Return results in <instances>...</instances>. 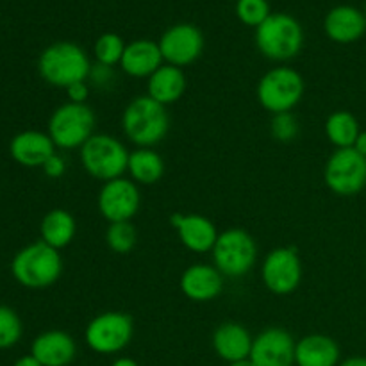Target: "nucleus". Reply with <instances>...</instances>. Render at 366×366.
<instances>
[{"mask_svg": "<svg viewBox=\"0 0 366 366\" xmlns=\"http://www.w3.org/2000/svg\"><path fill=\"white\" fill-rule=\"evenodd\" d=\"M122 129L138 149H152L167 138L170 131V117L167 106L156 102L149 95L132 99L122 114Z\"/></svg>", "mask_w": 366, "mask_h": 366, "instance_id": "obj_1", "label": "nucleus"}, {"mask_svg": "<svg viewBox=\"0 0 366 366\" xmlns=\"http://www.w3.org/2000/svg\"><path fill=\"white\" fill-rule=\"evenodd\" d=\"M43 81L66 89L75 82L88 81L92 61L81 45L74 41H56L46 46L38 59Z\"/></svg>", "mask_w": 366, "mask_h": 366, "instance_id": "obj_2", "label": "nucleus"}, {"mask_svg": "<svg viewBox=\"0 0 366 366\" xmlns=\"http://www.w3.org/2000/svg\"><path fill=\"white\" fill-rule=\"evenodd\" d=\"M11 274L24 288L43 290L56 285L63 274V259L59 250L36 242L24 247L11 263Z\"/></svg>", "mask_w": 366, "mask_h": 366, "instance_id": "obj_3", "label": "nucleus"}, {"mask_svg": "<svg viewBox=\"0 0 366 366\" xmlns=\"http://www.w3.org/2000/svg\"><path fill=\"white\" fill-rule=\"evenodd\" d=\"M256 45L270 61H290L299 56L304 45V31L295 16L288 13H272L256 29Z\"/></svg>", "mask_w": 366, "mask_h": 366, "instance_id": "obj_4", "label": "nucleus"}, {"mask_svg": "<svg viewBox=\"0 0 366 366\" xmlns=\"http://www.w3.org/2000/svg\"><path fill=\"white\" fill-rule=\"evenodd\" d=\"M129 150L120 139L109 134H93L81 149V163L92 177L113 181L127 172Z\"/></svg>", "mask_w": 366, "mask_h": 366, "instance_id": "obj_5", "label": "nucleus"}, {"mask_svg": "<svg viewBox=\"0 0 366 366\" xmlns=\"http://www.w3.org/2000/svg\"><path fill=\"white\" fill-rule=\"evenodd\" d=\"M97 118L88 104L66 102L57 107L49 120V136L57 149H82L93 136Z\"/></svg>", "mask_w": 366, "mask_h": 366, "instance_id": "obj_6", "label": "nucleus"}, {"mask_svg": "<svg viewBox=\"0 0 366 366\" xmlns=\"http://www.w3.org/2000/svg\"><path fill=\"white\" fill-rule=\"evenodd\" d=\"M211 254L213 264L224 277H243L256 264L257 245L249 232L232 227L218 234Z\"/></svg>", "mask_w": 366, "mask_h": 366, "instance_id": "obj_7", "label": "nucleus"}, {"mask_svg": "<svg viewBox=\"0 0 366 366\" xmlns=\"http://www.w3.org/2000/svg\"><path fill=\"white\" fill-rule=\"evenodd\" d=\"M257 100L268 113H292L302 100L304 79L290 66H275L261 77L257 84Z\"/></svg>", "mask_w": 366, "mask_h": 366, "instance_id": "obj_8", "label": "nucleus"}, {"mask_svg": "<svg viewBox=\"0 0 366 366\" xmlns=\"http://www.w3.org/2000/svg\"><path fill=\"white\" fill-rule=\"evenodd\" d=\"M134 335L132 318L124 311H106L86 325V345L97 354H118L131 343Z\"/></svg>", "mask_w": 366, "mask_h": 366, "instance_id": "obj_9", "label": "nucleus"}, {"mask_svg": "<svg viewBox=\"0 0 366 366\" xmlns=\"http://www.w3.org/2000/svg\"><path fill=\"white\" fill-rule=\"evenodd\" d=\"M324 181L336 195H357L366 188V157L354 149H336L325 163Z\"/></svg>", "mask_w": 366, "mask_h": 366, "instance_id": "obj_10", "label": "nucleus"}, {"mask_svg": "<svg viewBox=\"0 0 366 366\" xmlns=\"http://www.w3.org/2000/svg\"><path fill=\"white\" fill-rule=\"evenodd\" d=\"M261 281L274 295H290L302 281V263L293 247H279L267 254L261 267Z\"/></svg>", "mask_w": 366, "mask_h": 366, "instance_id": "obj_11", "label": "nucleus"}, {"mask_svg": "<svg viewBox=\"0 0 366 366\" xmlns=\"http://www.w3.org/2000/svg\"><path fill=\"white\" fill-rule=\"evenodd\" d=\"M99 211L109 224L131 222L142 206V193L131 179L118 177L104 182L99 192Z\"/></svg>", "mask_w": 366, "mask_h": 366, "instance_id": "obj_12", "label": "nucleus"}, {"mask_svg": "<svg viewBox=\"0 0 366 366\" xmlns=\"http://www.w3.org/2000/svg\"><path fill=\"white\" fill-rule=\"evenodd\" d=\"M163 61L172 66L184 68L195 63L204 52V34L193 24H175L159 38Z\"/></svg>", "mask_w": 366, "mask_h": 366, "instance_id": "obj_13", "label": "nucleus"}, {"mask_svg": "<svg viewBox=\"0 0 366 366\" xmlns=\"http://www.w3.org/2000/svg\"><path fill=\"white\" fill-rule=\"evenodd\" d=\"M297 342L281 327H268L254 338L250 357L256 366H293Z\"/></svg>", "mask_w": 366, "mask_h": 366, "instance_id": "obj_14", "label": "nucleus"}, {"mask_svg": "<svg viewBox=\"0 0 366 366\" xmlns=\"http://www.w3.org/2000/svg\"><path fill=\"white\" fill-rule=\"evenodd\" d=\"M170 224L177 231L182 245L195 254H206L214 249L218 234L217 225L202 214H184L174 213L170 217Z\"/></svg>", "mask_w": 366, "mask_h": 366, "instance_id": "obj_15", "label": "nucleus"}, {"mask_svg": "<svg viewBox=\"0 0 366 366\" xmlns=\"http://www.w3.org/2000/svg\"><path fill=\"white\" fill-rule=\"evenodd\" d=\"M179 285L193 302H211L224 292V275L214 264L195 263L182 272Z\"/></svg>", "mask_w": 366, "mask_h": 366, "instance_id": "obj_16", "label": "nucleus"}, {"mask_svg": "<svg viewBox=\"0 0 366 366\" xmlns=\"http://www.w3.org/2000/svg\"><path fill=\"white\" fill-rule=\"evenodd\" d=\"M324 31L331 41L340 45L356 43L366 32V14L349 4L336 6L325 14Z\"/></svg>", "mask_w": 366, "mask_h": 366, "instance_id": "obj_17", "label": "nucleus"}, {"mask_svg": "<svg viewBox=\"0 0 366 366\" xmlns=\"http://www.w3.org/2000/svg\"><path fill=\"white\" fill-rule=\"evenodd\" d=\"M164 64L159 43L152 39H134L125 46L120 68L134 79H149L156 70Z\"/></svg>", "mask_w": 366, "mask_h": 366, "instance_id": "obj_18", "label": "nucleus"}, {"mask_svg": "<svg viewBox=\"0 0 366 366\" xmlns=\"http://www.w3.org/2000/svg\"><path fill=\"white\" fill-rule=\"evenodd\" d=\"M11 157L21 167L36 168L43 167L49 157L56 154V145L52 138L39 131H24L11 139Z\"/></svg>", "mask_w": 366, "mask_h": 366, "instance_id": "obj_19", "label": "nucleus"}, {"mask_svg": "<svg viewBox=\"0 0 366 366\" xmlns=\"http://www.w3.org/2000/svg\"><path fill=\"white\" fill-rule=\"evenodd\" d=\"M31 354L43 366H68L75 360V340L64 331L41 332L32 342Z\"/></svg>", "mask_w": 366, "mask_h": 366, "instance_id": "obj_20", "label": "nucleus"}, {"mask_svg": "<svg viewBox=\"0 0 366 366\" xmlns=\"http://www.w3.org/2000/svg\"><path fill=\"white\" fill-rule=\"evenodd\" d=\"M254 338L247 327L238 322H225L213 332V349L220 360L227 363L249 360Z\"/></svg>", "mask_w": 366, "mask_h": 366, "instance_id": "obj_21", "label": "nucleus"}, {"mask_svg": "<svg viewBox=\"0 0 366 366\" xmlns=\"http://www.w3.org/2000/svg\"><path fill=\"white\" fill-rule=\"evenodd\" d=\"M342 350L336 340L325 335H307L297 342V366H338Z\"/></svg>", "mask_w": 366, "mask_h": 366, "instance_id": "obj_22", "label": "nucleus"}, {"mask_svg": "<svg viewBox=\"0 0 366 366\" xmlns=\"http://www.w3.org/2000/svg\"><path fill=\"white\" fill-rule=\"evenodd\" d=\"M186 92V75L182 68L172 66L164 63L159 70L154 71L149 77L147 95L156 102L168 106L182 99Z\"/></svg>", "mask_w": 366, "mask_h": 366, "instance_id": "obj_23", "label": "nucleus"}, {"mask_svg": "<svg viewBox=\"0 0 366 366\" xmlns=\"http://www.w3.org/2000/svg\"><path fill=\"white\" fill-rule=\"evenodd\" d=\"M77 224L71 213L66 209H52L43 217L39 232H41V242L54 249L61 250L70 245L75 238Z\"/></svg>", "mask_w": 366, "mask_h": 366, "instance_id": "obj_24", "label": "nucleus"}, {"mask_svg": "<svg viewBox=\"0 0 366 366\" xmlns=\"http://www.w3.org/2000/svg\"><path fill=\"white\" fill-rule=\"evenodd\" d=\"M127 172L136 184H156L164 175V161L154 149H136L129 154Z\"/></svg>", "mask_w": 366, "mask_h": 366, "instance_id": "obj_25", "label": "nucleus"}, {"mask_svg": "<svg viewBox=\"0 0 366 366\" xmlns=\"http://www.w3.org/2000/svg\"><path fill=\"white\" fill-rule=\"evenodd\" d=\"M361 127L350 111H335L325 122V136L336 149H352Z\"/></svg>", "mask_w": 366, "mask_h": 366, "instance_id": "obj_26", "label": "nucleus"}, {"mask_svg": "<svg viewBox=\"0 0 366 366\" xmlns=\"http://www.w3.org/2000/svg\"><path fill=\"white\" fill-rule=\"evenodd\" d=\"M125 46H127V43L124 41L122 36L114 34V32H104L102 36L97 38L95 45H93V56L99 64L113 68L114 64H120Z\"/></svg>", "mask_w": 366, "mask_h": 366, "instance_id": "obj_27", "label": "nucleus"}, {"mask_svg": "<svg viewBox=\"0 0 366 366\" xmlns=\"http://www.w3.org/2000/svg\"><path fill=\"white\" fill-rule=\"evenodd\" d=\"M138 243V231L132 222L109 224L106 231V245L117 254H129Z\"/></svg>", "mask_w": 366, "mask_h": 366, "instance_id": "obj_28", "label": "nucleus"}, {"mask_svg": "<svg viewBox=\"0 0 366 366\" xmlns=\"http://www.w3.org/2000/svg\"><path fill=\"white\" fill-rule=\"evenodd\" d=\"M270 14L268 0H236V16L249 27L257 29Z\"/></svg>", "mask_w": 366, "mask_h": 366, "instance_id": "obj_29", "label": "nucleus"}, {"mask_svg": "<svg viewBox=\"0 0 366 366\" xmlns=\"http://www.w3.org/2000/svg\"><path fill=\"white\" fill-rule=\"evenodd\" d=\"M21 320L16 311L0 306V349H11L21 338Z\"/></svg>", "mask_w": 366, "mask_h": 366, "instance_id": "obj_30", "label": "nucleus"}, {"mask_svg": "<svg viewBox=\"0 0 366 366\" xmlns=\"http://www.w3.org/2000/svg\"><path fill=\"white\" fill-rule=\"evenodd\" d=\"M272 136L281 143H292L299 136V122L293 113L274 114L270 124Z\"/></svg>", "mask_w": 366, "mask_h": 366, "instance_id": "obj_31", "label": "nucleus"}, {"mask_svg": "<svg viewBox=\"0 0 366 366\" xmlns=\"http://www.w3.org/2000/svg\"><path fill=\"white\" fill-rule=\"evenodd\" d=\"M114 79V70L111 66H106V64H92V71H89L88 81L93 82L95 86H107L111 84V81Z\"/></svg>", "mask_w": 366, "mask_h": 366, "instance_id": "obj_32", "label": "nucleus"}, {"mask_svg": "<svg viewBox=\"0 0 366 366\" xmlns=\"http://www.w3.org/2000/svg\"><path fill=\"white\" fill-rule=\"evenodd\" d=\"M41 168H43V172H45L46 177L59 179V177H63L64 172H66V161H64L61 156H57V154H54L52 157H49V159H46V163L43 164Z\"/></svg>", "mask_w": 366, "mask_h": 366, "instance_id": "obj_33", "label": "nucleus"}, {"mask_svg": "<svg viewBox=\"0 0 366 366\" xmlns=\"http://www.w3.org/2000/svg\"><path fill=\"white\" fill-rule=\"evenodd\" d=\"M66 95H68V102H75V104H86V99L89 95V84L88 81H81V82H75V84L68 86L66 89Z\"/></svg>", "mask_w": 366, "mask_h": 366, "instance_id": "obj_34", "label": "nucleus"}, {"mask_svg": "<svg viewBox=\"0 0 366 366\" xmlns=\"http://www.w3.org/2000/svg\"><path fill=\"white\" fill-rule=\"evenodd\" d=\"M352 149L356 150L357 154H361V156L366 157V131L360 132V136H357V139H356V143H354Z\"/></svg>", "mask_w": 366, "mask_h": 366, "instance_id": "obj_35", "label": "nucleus"}, {"mask_svg": "<svg viewBox=\"0 0 366 366\" xmlns=\"http://www.w3.org/2000/svg\"><path fill=\"white\" fill-rule=\"evenodd\" d=\"M13 366H43L41 363H39L38 360H36L34 356H24V357H20V360L16 361V363H14Z\"/></svg>", "mask_w": 366, "mask_h": 366, "instance_id": "obj_36", "label": "nucleus"}, {"mask_svg": "<svg viewBox=\"0 0 366 366\" xmlns=\"http://www.w3.org/2000/svg\"><path fill=\"white\" fill-rule=\"evenodd\" d=\"M338 366H366V357H363V356L349 357V360L342 361Z\"/></svg>", "mask_w": 366, "mask_h": 366, "instance_id": "obj_37", "label": "nucleus"}, {"mask_svg": "<svg viewBox=\"0 0 366 366\" xmlns=\"http://www.w3.org/2000/svg\"><path fill=\"white\" fill-rule=\"evenodd\" d=\"M111 366H139V365L136 363L134 360H131V357H118V360Z\"/></svg>", "mask_w": 366, "mask_h": 366, "instance_id": "obj_38", "label": "nucleus"}, {"mask_svg": "<svg viewBox=\"0 0 366 366\" xmlns=\"http://www.w3.org/2000/svg\"><path fill=\"white\" fill-rule=\"evenodd\" d=\"M229 366H256L250 360H243V361H236V363H229Z\"/></svg>", "mask_w": 366, "mask_h": 366, "instance_id": "obj_39", "label": "nucleus"}, {"mask_svg": "<svg viewBox=\"0 0 366 366\" xmlns=\"http://www.w3.org/2000/svg\"><path fill=\"white\" fill-rule=\"evenodd\" d=\"M365 267H366V257H365Z\"/></svg>", "mask_w": 366, "mask_h": 366, "instance_id": "obj_40", "label": "nucleus"}, {"mask_svg": "<svg viewBox=\"0 0 366 366\" xmlns=\"http://www.w3.org/2000/svg\"><path fill=\"white\" fill-rule=\"evenodd\" d=\"M365 14H366V7H365Z\"/></svg>", "mask_w": 366, "mask_h": 366, "instance_id": "obj_41", "label": "nucleus"}, {"mask_svg": "<svg viewBox=\"0 0 366 366\" xmlns=\"http://www.w3.org/2000/svg\"><path fill=\"white\" fill-rule=\"evenodd\" d=\"M234 2H236V0H234Z\"/></svg>", "mask_w": 366, "mask_h": 366, "instance_id": "obj_42", "label": "nucleus"}]
</instances>
